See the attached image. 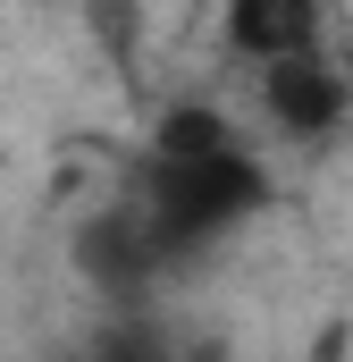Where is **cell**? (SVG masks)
<instances>
[{
  "label": "cell",
  "instance_id": "cell-1",
  "mask_svg": "<svg viewBox=\"0 0 353 362\" xmlns=\"http://www.w3.org/2000/svg\"><path fill=\"white\" fill-rule=\"evenodd\" d=\"M345 110H353V85H345V68H337L320 42L261 68V118L286 144H328V135L345 127Z\"/></svg>",
  "mask_w": 353,
  "mask_h": 362
},
{
  "label": "cell",
  "instance_id": "cell-2",
  "mask_svg": "<svg viewBox=\"0 0 353 362\" xmlns=\"http://www.w3.org/2000/svg\"><path fill=\"white\" fill-rule=\"evenodd\" d=\"M320 17H328V0H227V42L253 68H269L286 51H311L320 42Z\"/></svg>",
  "mask_w": 353,
  "mask_h": 362
}]
</instances>
